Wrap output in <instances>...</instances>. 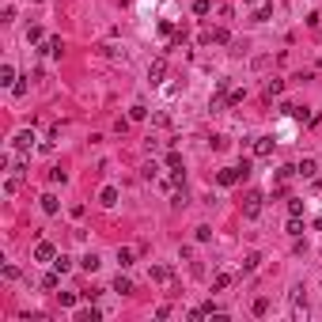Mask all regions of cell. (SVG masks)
Returning <instances> with one entry per match:
<instances>
[{
	"label": "cell",
	"mask_w": 322,
	"mask_h": 322,
	"mask_svg": "<svg viewBox=\"0 0 322 322\" xmlns=\"http://www.w3.org/2000/svg\"><path fill=\"white\" fill-rule=\"evenodd\" d=\"M254 155L258 159H269L273 155V136H254Z\"/></svg>",
	"instance_id": "cell-3"
},
{
	"label": "cell",
	"mask_w": 322,
	"mask_h": 322,
	"mask_svg": "<svg viewBox=\"0 0 322 322\" xmlns=\"http://www.w3.org/2000/svg\"><path fill=\"white\" fill-rule=\"evenodd\" d=\"M31 148H34V133H31V129L16 133V152H31Z\"/></svg>",
	"instance_id": "cell-5"
},
{
	"label": "cell",
	"mask_w": 322,
	"mask_h": 322,
	"mask_svg": "<svg viewBox=\"0 0 322 322\" xmlns=\"http://www.w3.org/2000/svg\"><path fill=\"white\" fill-rule=\"evenodd\" d=\"M99 318H102V311H99V307H87V311L80 314V322H99Z\"/></svg>",
	"instance_id": "cell-24"
},
{
	"label": "cell",
	"mask_w": 322,
	"mask_h": 322,
	"mask_svg": "<svg viewBox=\"0 0 322 322\" xmlns=\"http://www.w3.org/2000/svg\"><path fill=\"white\" fill-rule=\"evenodd\" d=\"M16 190H19V178H8V182H4V194L12 197V194H16Z\"/></svg>",
	"instance_id": "cell-30"
},
{
	"label": "cell",
	"mask_w": 322,
	"mask_h": 322,
	"mask_svg": "<svg viewBox=\"0 0 322 322\" xmlns=\"http://www.w3.org/2000/svg\"><path fill=\"white\" fill-rule=\"evenodd\" d=\"M314 171H318V163H314V159H299L296 163V175L299 178H314Z\"/></svg>",
	"instance_id": "cell-7"
},
{
	"label": "cell",
	"mask_w": 322,
	"mask_h": 322,
	"mask_svg": "<svg viewBox=\"0 0 322 322\" xmlns=\"http://www.w3.org/2000/svg\"><path fill=\"white\" fill-rule=\"evenodd\" d=\"M152 280L167 284V280H171V265H155V269H152Z\"/></svg>",
	"instance_id": "cell-19"
},
{
	"label": "cell",
	"mask_w": 322,
	"mask_h": 322,
	"mask_svg": "<svg viewBox=\"0 0 322 322\" xmlns=\"http://www.w3.org/2000/svg\"><path fill=\"white\" fill-rule=\"evenodd\" d=\"M53 269H57V273H68V269H72V258H68V254H57V258H53Z\"/></svg>",
	"instance_id": "cell-16"
},
{
	"label": "cell",
	"mask_w": 322,
	"mask_h": 322,
	"mask_svg": "<svg viewBox=\"0 0 322 322\" xmlns=\"http://www.w3.org/2000/svg\"><path fill=\"white\" fill-rule=\"evenodd\" d=\"M57 209H61V201H57V197H53V194H42V212H50V216H53Z\"/></svg>",
	"instance_id": "cell-14"
},
{
	"label": "cell",
	"mask_w": 322,
	"mask_h": 322,
	"mask_svg": "<svg viewBox=\"0 0 322 322\" xmlns=\"http://www.w3.org/2000/svg\"><path fill=\"white\" fill-rule=\"evenodd\" d=\"M269 311V299H254V314H265Z\"/></svg>",
	"instance_id": "cell-32"
},
{
	"label": "cell",
	"mask_w": 322,
	"mask_h": 322,
	"mask_svg": "<svg viewBox=\"0 0 322 322\" xmlns=\"http://www.w3.org/2000/svg\"><path fill=\"white\" fill-rule=\"evenodd\" d=\"M280 91H284V80H269V84H265V99H277Z\"/></svg>",
	"instance_id": "cell-15"
},
{
	"label": "cell",
	"mask_w": 322,
	"mask_h": 322,
	"mask_svg": "<svg viewBox=\"0 0 322 322\" xmlns=\"http://www.w3.org/2000/svg\"><path fill=\"white\" fill-rule=\"evenodd\" d=\"M99 205H102V209H114V205H118V190H114V186H102Z\"/></svg>",
	"instance_id": "cell-6"
},
{
	"label": "cell",
	"mask_w": 322,
	"mask_h": 322,
	"mask_svg": "<svg viewBox=\"0 0 322 322\" xmlns=\"http://www.w3.org/2000/svg\"><path fill=\"white\" fill-rule=\"evenodd\" d=\"M114 292H121V296H125V292H133V280H129V277H118V280H114Z\"/></svg>",
	"instance_id": "cell-20"
},
{
	"label": "cell",
	"mask_w": 322,
	"mask_h": 322,
	"mask_svg": "<svg viewBox=\"0 0 322 322\" xmlns=\"http://www.w3.org/2000/svg\"><path fill=\"white\" fill-rule=\"evenodd\" d=\"M148 118V106L144 102H133V106H129V121H144Z\"/></svg>",
	"instance_id": "cell-10"
},
{
	"label": "cell",
	"mask_w": 322,
	"mask_h": 322,
	"mask_svg": "<svg viewBox=\"0 0 322 322\" xmlns=\"http://www.w3.org/2000/svg\"><path fill=\"white\" fill-rule=\"evenodd\" d=\"M205 314H220V307H216V303H212V299H209V303L194 307V311H190V318H205Z\"/></svg>",
	"instance_id": "cell-8"
},
{
	"label": "cell",
	"mask_w": 322,
	"mask_h": 322,
	"mask_svg": "<svg viewBox=\"0 0 322 322\" xmlns=\"http://www.w3.org/2000/svg\"><path fill=\"white\" fill-rule=\"evenodd\" d=\"M258 212H262V194L254 190V194L243 197V216H246V220H258Z\"/></svg>",
	"instance_id": "cell-1"
},
{
	"label": "cell",
	"mask_w": 322,
	"mask_h": 322,
	"mask_svg": "<svg viewBox=\"0 0 322 322\" xmlns=\"http://www.w3.org/2000/svg\"><path fill=\"white\" fill-rule=\"evenodd\" d=\"M27 42H42V27H31V31H27Z\"/></svg>",
	"instance_id": "cell-29"
},
{
	"label": "cell",
	"mask_w": 322,
	"mask_h": 322,
	"mask_svg": "<svg viewBox=\"0 0 322 322\" xmlns=\"http://www.w3.org/2000/svg\"><path fill=\"white\" fill-rule=\"evenodd\" d=\"M209 239H212V228H205V224H201V228H197V243H209Z\"/></svg>",
	"instance_id": "cell-28"
},
{
	"label": "cell",
	"mask_w": 322,
	"mask_h": 322,
	"mask_svg": "<svg viewBox=\"0 0 322 322\" xmlns=\"http://www.w3.org/2000/svg\"><path fill=\"white\" fill-rule=\"evenodd\" d=\"M0 84H4V87L16 84V68H12V65H0Z\"/></svg>",
	"instance_id": "cell-13"
},
{
	"label": "cell",
	"mask_w": 322,
	"mask_h": 322,
	"mask_svg": "<svg viewBox=\"0 0 322 322\" xmlns=\"http://www.w3.org/2000/svg\"><path fill=\"white\" fill-rule=\"evenodd\" d=\"M163 76H167V61L155 57V61H152V68H148V80H152V84H159Z\"/></svg>",
	"instance_id": "cell-4"
},
{
	"label": "cell",
	"mask_w": 322,
	"mask_h": 322,
	"mask_svg": "<svg viewBox=\"0 0 322 322\" xmlns=\"http://www.w3.org/2000/svg\"><path fill=\"white\" fill-rule=\"evenodd\" d=\"M80 265H84L87 273H95V269H99L102 262H99V254H84V258H80Z\"/></svg>",
	"instance_id": "cell-18"
},
{
	"label": "cell",
	"mask_w": 322,
	"mask_h": 322,
	"mask_svg": "<svg viewBox=\"0 0 322 322\" xmlns=\"http://www.w3.org/2000/svg\"><path fill=\"white\" fill-rule=\"evenodd\" d=\"M288 212H292V216H303V201H299V197H292V201H288Z\"/></svg>",
	"instance_id": "cell-26"
},
{
	"label": "cell",
	"mask_w": 322,
	"mask_h": 322,
	"mask_svg": "<svg viewBox=\"0 0 322 322\" xmlns=\"http://www.w3.org/2000/svg\"><path fill=\"white\" fill-rule=\"evenodd\" d=\"M231 273H216V280H212V292H224V288H231Z\"/></svg>",
	"instance_id": "cell-11"
},
{
	"label": "cell",
	"mask_w": 322,
	"mask_h": 322,
	"mask_svg": "<svg viewBox=\"0 0 322 322\" xmlns=\"http://www.w3.org/2000/svg\"><path fill=\"white\" fill-rule=\"evenodd\" d=\"M284 231H288L292 239H299V235H303V220H299V216H292V220H288V228H284Z\"/></svg>",
	"instance_id": "cell-17"
},
{
	"label": "cell",
	"mask_w": 322,
	"mask_h": 322,
	"mask_svg": "<svg viewBox=\"0 0 322 322\" xmlns=\"http://www.w3.org/2000/svg\"><path fill=\"white\" fill-rule=\"evenodd\" d=\"M258 262H262V258H258V254H246V262H243V269H246V273H250V269H254V265H258Z\"/></svg>",
	"instance_id": "cell-31"
},
{
	"label": "cell",
	"mask_w": 322,
	"mask_h": 322,
	"mask_svg": "<svg viewBox=\"0 0 322 322\" xmlns=\"http://www.w3.org/2000/svg\"><path fill=\"white\" fill-rule=\"evenodd\" d=\"M53 258H57V246H53V243L42 239V243L34 246V262H53Z\"/></svg>",
	"instance_id": "cell-2"
},
{
	"label": "cell",
	"mask_w": 322,
	"mask_h": 322,
	"mask_svg": "<svg viewBox=\"0 0 322 322\" xmlns=\"http://www.w3.org/2000/svg\"><path fill=\"white\" fill-rule=\"evenodd\" d=\"M118 262H121V269L133 265V250H129V246H118Z\"/></svg>",
	"instance_id": "cell-21"
},
{
	"label": "cell",
	"mask_w": 322,
	"mask_h": 322,
	"mask_svg": "<svg viewBox=\"0 0 322 322\" xmlns=\"http://www.w3.org/2000/svg\"><path fill=\"white\" fill-rule=\"evenodd\" d=\"M42 53H50V57H61V38H46V42H42Z\"/></svg>",
	"instance_id": "cell-12"
},
{
	"label": "cell",
	"mask_w": 322,
	"mask_h": 322,
	"mask_svg": "<svg viewBox=\"0 0 322 322\" xmlns=\"http://www.w3.org/2000/svg\"><path fill=\"white\" fill-rule=\"evenodd\" d=\"M57 299H61V307H72L76 303V292H57Z\"/></svg>",
	"instance_id": "cell-25"
},
{
	"label": "cell",
	"mask_w": 322,
	"mask_h": 322,
	"mask_svg": "<svg viewBox=\"0 0 322 322\" xmlns=\"http://www.w3.org/2000/svg\"><path fill=\"white\" fill-rule=\"evenodd\" d=\"M205 42H220V46H224V42H231V34L224 31V27H216V31H209V34H205Z\"/></svg>",
	"instance_id": "cell-9"
},
{
	"label": "cell",
	"mask_w": 322,
	"mask_h": 322,
	"mask_svg": "<svg viewBox=\"0 0 322 322\" xmlns=\"http://www.w3.org/2000/svg\"><path fill=\"white\" fill-rule=\"evenodd\" d=\"M212 12V0H194V16H209Z\"/></svg>",
	"instance_id": "cell-23"
},
{
	"label": "cell",
	"mask_w": 322,
	"mask_h": 322,
	"mask_svg": "<svg viewBox=\"0 0 322 322\" xmlns=\"http://www.w3.org/2000/svg\"><path fill=\"white\" fill-rule=\"evenodd\" d=\"M57 284H61V273H57V269H53V273H46V277H42V288H57Z\"/></svg>",
	"instance_id": "cell-22"
},
{
	"label": "cell",
	"mask_w": 322,
	"mask_h": 322,
	"mask_svg": "<svg viewBox=\"0 0 322 322\" xmlns=\"http://www.w3.org/2000/svg\"><path fill=\"white\" fill-rule=\"evenodd\" d=\"M167 167L178 171V167H182V155H178V152H167Z\"/></svg>",
	"instance_id": "cell-27"
}]
</instances>
